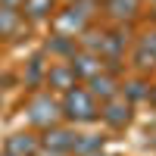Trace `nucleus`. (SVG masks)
<instances>
[{
    "mask_svg": "<svg viewBox=\"0 0 156 156\" xmlns=\"http://www.w3.org/2000/svg\"><path fill=\"white\" fill-rule=\"evenodd\" d=\"M66 109H69L72 119H78V122H87V119L97 115L94 100H90V94H84V90H72L69 100H66Z\"/></svg>",
    "mask_w": 156,
    "mask_h": 156,
    "instance_id": "1",
    "label": "nucleus"
},
{
    "mask_svg": "<svg viewBox=\"0 0 156 156\" xmlns=\"http://www.w3.org/2000/svg\"><path fill=\"white\" fill-rule=\"evenodd\" d=\"M12 153H34V140H28L25 134H19V140H9Z\"/></svg>",
    "mask_w": 156,
    "mask_h": 156,
    "instance_id": "2",
    "label": "nucleus"
},
{
    "mask_svg": "<svg viewBox=\"0 0 156 156\" xmlns=\"http://www.w3.org/2000/svg\"><path fill=\"white\" fill-rule=\"evenodd\" d=\"M94 84H97V87H94L97 94H112V84H109V81H100V78H97Z\"/></svg>",
    "mask_w": 156,
    "mask_h": 156,
    "instance_id": "3",
    "label": "nucleus"
}]
</instances>
